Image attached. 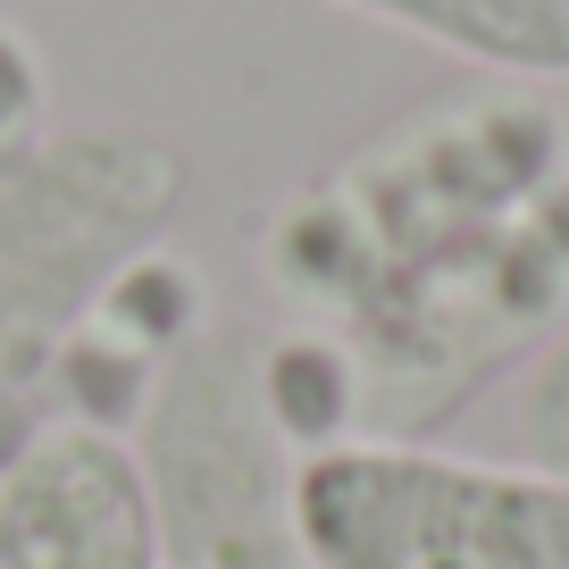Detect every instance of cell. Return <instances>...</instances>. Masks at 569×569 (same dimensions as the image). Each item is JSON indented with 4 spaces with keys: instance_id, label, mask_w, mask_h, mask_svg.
Masks as SVG:
<instances>
[{
    "instance_id": "obj_6",
    "label": "cell",
    "mask_w": 569,
    "mask_h": 569,
    "mask_svg": "<svg viewBox=\"0 0 569 569\" xmlns=\"http://www.w3.org/2000/svg\"><path fill=\"white\" fill-rule=\"evenodd\" d=\"M511 461H536V469H561L569 478V319L536 343L528 377L511 393Z\"/></svg>"
},
{
    "instance_id": "obj_1",
    "label": "cell",
    "mask_w": 569,
    "mask_h": 569,
    "mask_svg": "<svg viewBox=\"0 0 569 569\" xmlns=\"http://www.w3.org/2000/svg\"><path fill=\"white\" fill-rule=\"evenodd\" d=\"M184 184V142L142 118L51 126L0 160V469L59 427L42 419L59 352L92 327L109 284L168 243Z\"/></svg>"
},
{
    "instance_id": "obj_3",
    "label": "cell",
    "mask_w": 569,
    "mask_h": 569,
    "mask_svg": "<svg viewBox=\"0 0 569 569\" xmlns=\"http://www.w3.org/2000/svg\"><path fill=\"white\" fill-rule=\"evenodd\" d=\"M310 569H569V478L410 436H343L293 478Z\"/></svg>"
},
{
    "instance_id": "obj_7",
    "label": "cell",
    "mask_w": 569,
    "mask_h": 569,
    "mask_svg": "<svg viewBox=\"0 0 569 569\" xmlns=\"http://www.w3.org/2000/svg\"><path fill=\"white\" fill-rule=\"evenodd\" d=\"M42 134H51V68L26 26L0 18V160H18Z\"/></svg>"
},
{
    "instance_id": "obj_4",
    "label": "cell",
    "mask_w": 569,
    "mask_h": 569,
    "mask_svg": "<svg viewBox=\"0 0 569 569\" xmlns=\"http://www.w3.org/2000/svg\"><path fill=\"white\" fill-rule=\"evenodd\" d=\"M0 569H160L126 436L59 419L0 469Z\"/></svg>"
},
{
    "instance_id": "obj_2",
    "label": "cell",
    "mask_w": 569,
    "mask_h": 569,
    "mask_svg": "<svg viewBox=\"0 0 569 569\" xmlns=\"http://www.w3.org/2000/svg\"><path fill=\"white\" fill-rule=\"evenodd\" d=\"M126 452L151 502L160 569H310L302 511H293L302 452L284 445L260 393L251 327L210 319L193 343H177L151 369Z\"/></svg>"
},
{
    "instance_id": "obj_5",
    "label": "cell",
    "mask_w": 569,
    "mask_h": 569,
    "mask_svg": "<svg viewBox=\"0 0 569 569\" xmlns=\"http://www.w3.org/2000/svg\"><path fill=\"white\" fill-rule=\"evenodd\" d=\"M343 18L469 59L502 84H569V0H327Z\"/></svg>"
}]
</instances>
